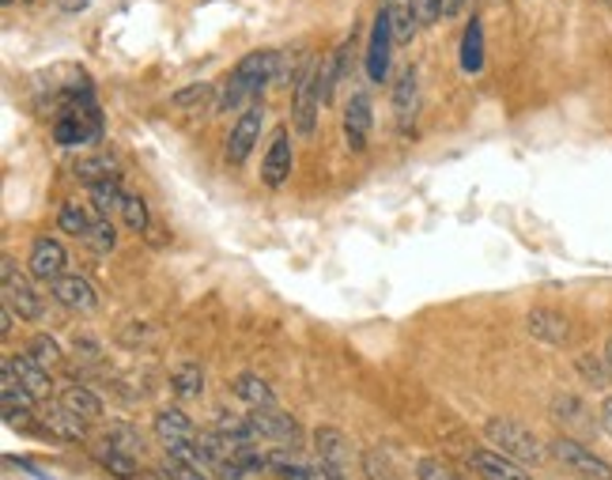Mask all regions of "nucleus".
<instances>
[{"label":"nucleus","instance_id":"45","mask_svg":"<svg viewBox=\"0 0 612 480\" xmlns=\"http://www.w3.org/2000/svg\"><path fill=\"white\" fill-rule=\"evenodd\" d=\"M0 4H12V0H0Z\"/></svg>","mask_w":612,"mask_h":480},{"label":"nucleus","instance_id":"17","mask_svg":"<svg viewBox=\"0 0 612 480\" xmlns=\"http://www.w3.org/2000/svg\"><path fill=\"white\" fill-rule=\"evenodd\" d=\"M155 435H160L163 446H181V443H197V428L193 420L186 417L181 409H160L152 420Z\"/></svg>","mask_w":612,"mask_h":480},{"label":"nucleus","instance_id":"36","mask_svg":"<svg viewBox=\"0 0 612 480\" xmlns=\"http://www.w3.org/2000/svg\"><path fill=\"white\" fill-rule=\"evenodd\" d=\"M106 443L121 446V450H129V454L144 450V443H140V432L132 424H126V420H118V424L106 428Z\"/></svg>","mask_w":612,"mask_h":480},{"label":"nucleus","instance_id":"13","mask_svg":"<svg viewBox=\"0 0 612 480\" xmlns=\"http://www.w3.org/2000/svg\"><path fill=\"white\" fill-rule=\"evenodd\" d=\"M54 300H61L69 311H80V314H95L98 311V292L95 284H91L87 277H80V272H64L61 280H54Z\"/></svg>","mask_w":612,"mask_h":480},{"label":"nucleus","instance_id":"43","mask_svg":"<svg viewBox=\"0 0 612 480\" xmlns=\"http://www.w3.org/2000/svg\"><path fill=\"white\" fill-rule=\"evenodd\" d=\"M605 367H609V375H612V337H609V344H605Z\"/></svg>","mask_w":612,"mask_h":480},{"label":"nucleus","instance_id":"26","mask_svg":"<svg viewBox=\"0 0 612 480\" xmlns=\"http://www.w3.org/2000/svg\"><path fill=\"white\" fill-rule=\"evenodd\" d=\"M481 69H484V23L473 15L466 23V35H461V72L476 77Z\"/></svg>","mask_w":612,"mask_h":480},{"label":"nucleus","instance_id":"4","mask_svg":"<svg viewBox=\"0 0 612 480\" xmlns=\"http://www.w3.org/2000/svg\"><path fill=\"white\" fill-rule=\"evenodd\" d=\"M552 454H556V461L564 469H570L575 477H582V480H612V466L601 454H593L590 446L586 443H578V438H570V435H560L556 443L549 446Z\"/></svg>","mask_w":612,"mask_h":480},{"label":"nucleus","instance_id":"44","mask_svg":"<svg viewBox=\"0 0 612 480\" xmlns=\"http://www.w3.org/2000/svg\"><path fill=\"white\" fill-rule=\"evenodd\" d=\"M601 412H605V420H612V397H605V405H601Z\"/></svg>","mask_w":612,"mask_h":480},{"label":"nucleus","instance_id":"15","mask_svg":"<svg viewBox=\"0 0 612 480\" xmlns=\"http://www.w3.org/2000/svg\"><path fill=\"white\" fill-rule=\"evenodd\" d=\"M318 110H321V95H318V72H310L306 80H299L295 87V132L299 137H314L318 132Z\"/></svg>","mask_w":612,"mask_h":480},{"label":"nucleus","instance_id":"7","mask_svg":"<svg viewBox=\"0 0 612 480\" xmlns=\"http://www.w3.org/2000/svg\"><path fill=\"white\" fill-rule=\"evenodd\" d=\"M246 420H250L258 443H276V446H284V450H295V446H299V424H295V417H287V412L250 409Z\"/></svg>","mask_w":612,"mask_h":480},{"label":"nucleus","instance_id":"22","mask_svg":"<svg viewBox=\"0 0 612 480\" xmlns=\"http://www.w3.org/2000/svg\"><path fill=\"white\" fill-rule=\"evenodd\" d=\"M8 363H12V371L20 375V383L27 386L31 394L43 401V397H49V390H54V378H49V371L43 367V363L35 360L31 352H15V355H4Z\"/></svg>","mask_w":612,"mask_h":480},{"label":"nucleus","instance_id":"9","mask_svg":"<svg viewBox=\"0 0 612 480\" xmlns=\"http://www.w3.org/2000/svg\"><path fill=\"white\" fill-rule=\"evenodd\" d=\"M261 126H264V106L261 103L246 106L243 118L231 126V137H227V163L231 167L246 163V155L254 152V144H258V137H261Z\"/></svg>","mask_w":612,"mask_h":480},{"label":"nucleus","instance_id":"2","mask_svg":"<svg viewBox=\"0 0 612 480\" xmlns=\"http://www.w3.org/2000/svg\"><path fill=\"white\" fill-rule=\"evenodd\" d=\"M54 140L61 148H91L103 140V118H98V106L91 98V91H72L69 106L54 121Z\"/></svg>","mask_w":612,"mask_h":480},{"label":"nucleus","instance_id":"42","mask_svg":"<svg viewBox=\"0 0 612 480\" xmlns=\"http://www.w3.org/2000/svg\"><path fill=\"white\" fill-rule=\"evenodd\" d=\"M140 480H170L167 469H152V473H140Z\"/></svg>","mask_w":612,"mask_h":480},{"label":"nucleus","instance_id":"30","mask_svg":"<svg viewBox=\"0 0 612 480\" xmlns=\"http://www.w3.org/2000/svg\"><path fill=\"white\" fill-rule=\"evenodd\" d=\"M72 171H76V178L84 182V186H98V182L118 178V160H114L110 152H98V155H87V160H80Z\"/></svg>","mask_w":612,"mask_h":480},{"label":"nucleus","instance_id":"33","mask_svg":"<svg viewBox=\"0 0 612 480\" xmlns=\"http://www.w3.org/2000/svg\"><path fill=\"white\" fill-rule=\"evenodd\" d=\"M416 480H469L458 466H450L446 458H420L416 461Z\"/></svg>","mask_w":612,"mask_h":480},{"label":"nucleus","instance_id":"31","mask_svg":"<svg viewBox=\"0 0 612 480\" xmlns=\"http://www.w3.org/2000/svg\"><path fill=\"white\" fill-rule=\"evenodd\" d=\"M57 223H61L64 235H76V238H87L91 223H95V216L84 209V204H61V212H57Z\"/></svg>","mask_w":612,"mask_h":480},{"label":"nucleus","instance_id":"23","mask_svg":"<svg viewBox=\"0 0 612 480\" xmlns=\"http://www.w3.org/2000/svg\"><path fill=\"white\" fill-rule=\"evenodd\" d=\"M231 394H235L243 405H250V409H276V394H272L269 383H264L261 375H254V371H243V375H235V383H231Z\"/></svg>","mask_w":612,"mask_h":480},{"label":"nucleus","instance_id":"35","mask_svg":"<svg viewBox=\"0 0 612 480\" xmlns=\"http://www.w3.org/2000/svg\"><path fill=\"white\" fill-rule=\"evenodd\" d=\"M121 220H126V227H129V231H137V235H144V231L152 227V212H148L144 197L129 194V197H126V209H121Z\"/></svg>","mask_w":612,"mask_h":480},{"label":"nucleus","instance_id":"27","mask_svg":"<svg viewBox=\"0 0 612 480\" xmlns=\"http://www.w3.org/2000/svg\"><path fill=\"white\" fill-rule=\"evenodd\" d=\"M61 405L69 412H76L80 420H103V412H106V405L98 401V394L87 390V386H80V383L64 386V390H61Z\"/></svg>","mask_w":612,"mask_h":480},{"label":"nucleus","instance_id":"25","mask_svg":"<svg viewBox=\"0 0 612 480\" xmlns=\"http://www.w3.org/2000/svg\"><path fill=\"white\" fill-rule=\"evenodd\" d=\"M420 80H416V69H404L401 77H397L393 84V114L401 126H409L412 118H416V103H420Z\"/></svg>","mask_w":612,"mask_h":480},{"label":"nucleus","instance_id":"34","mask_svg":"<svg viewBox=\"0 0 612 480\" xmlns=\"http://www.w3.org/2000/svg\"><path fill=\"white\" fill-rule=\"evenodd\" d=\"M87 246H91L95 254H110L114 246H118V231H114V223L106 220V216H95V223H91Z\"/></svg>","mask_w":612,"mask_h":480},{"label":"nucleus","instance_id":"16","mask_svg":"<svg viewBox=\"0 0 612 480\" xmlns=\"http://www.w3.org/2000/svg\"><path fill=\"white\" fill-rule=\"evenodd\" d=\"M526 329H529V337H533V341L556 344V349L570 341V321L560 311H549V306H537V311H529Z\"/></svg>","mask_w":612,"mask_h":480},{"label":"nucleus","instance_id":"8","mask_svg":"<svg viewBox=\"0 0 612 480\" xmlns=\"http://www.w3.org/2000/svg\"><path fill=\"white\" fill-rule=\"evenodd\" d=\"M0 280H4V303L12 306L23 321L43 318V300H38V292L31 288V280L15 269L12 258H4V272H0Z\"/></svg>","mask_w":612,"mask_h":480},{"label":"nucleus","instance_id":"18","mask_svg":"<svg viewBox=\"0 0 612 480\" xmlns=\"http://www.w3.org/2000/svg\"><path fill=\"white\" fill-rule=\"evenodd\" d=\"M91 458H95L98 466H103L114 480H140V461H137V454L121 450V446L106 443V438L95 446V450H91Z\"/></svg>","mask_w":612,"mask_h":480},{"label":"nucleus","instance_id":"39","mask_svg":"<svg viewBox=\"0 0 612 480\" xmlns=\"http://www.w3.org/2000/svg\"><path fill=\"white\" fill-rule=\"evenodd\" d=\"M212 95V84H189L186 91H178L175 95V106H193V103H204V98Z\"/></svg>","mask_w":612,"mask_h":480},{"label":"nucleus","instance_id":"20","mask_svg":"<svg viewBox=\"0 0 612 480\" xmlns=\"http://www.w3.org/2000/svg\"><path fill=\"white\" fill-rule=\"evenodd\" d=\"M349 49H352V38H344L337 49H329L326 57H321V69H318V95H321V106L333 103V91L341 84L344 77V65H349Z\"/></svg>","mask_w":612,"mask_h":480},{"label":"nucleus","instance_id":"24","mask_svg":"<svg viewBox=\"0 0 612 480\" xmlns=\"http://www.w3.org/2000/svg\"><path fill=\"white\" fill-rule=\"evenodd\" d=\"M382 8H386V12H390L397 46H409L412 38H416V27H420L416 0H382Z\"/></svg>","mask_w":612,"mask_h":480},{"label":"nucleus","instance_id":"14","mask_svg":"<svg viewBox=\"0 0 612 480\" xmlns=\"http://www.w3.org/2000/svg\"><path fill=\"white\" fill-rule=\"evenodd\" d=\"M375 110H370V98L352 95L349 106H344V140H349L352 152H367V140H370V126H375Z\"/></svg>","mask_w":612,"mask_h":480},{"label":"nucleus","instance_id":"1","mask_svg":"<svg viewBox=\"0 0 612 480\" xmlns=\"http://www.w3.org/2000/svg\"><path fill=\"white\" fill-rule=\"evenodd\" d=\"M276 69H280L276 49H254V54H246L243 61L231 69L227 84L220 87L216 110L227 114V110H243V106L261 103V91L269 84H276Z\"/></svg>","mask_w":612,"mask_h":480},{"label":"nucleus","instance_id":"21","mask_svg":"<svg viewBox=\"0 0 612 480\" xmlns=\"http://www.w3.org/2000/svg\"><path fill=\"white\" fill-rule=\"evenodd\" d=\"M552 417H556L564 428H570L575 435H590L593 432L590 409H586L582 397H575V394H556V397H552ZM575 435H570V438H575Z\"/></svg>","mask_w":612,"mask_h":480},{"label":"nucleus","instance_id":"29","mask_svg":"<svg viewBox=\"0 0 612 480\" xmlns=\"http://www.w3.org/2000/svg\"><path fill=\"white\" fill-rule=\"evenodd\" d=\"M126 189H121V182L118 178H110V182H98V186H91V204H95V212L98 216H121V209H126Z\"/></svg>","mask_w":612,"mask_h":480},{"label":"nucleus","instance_id":"38","mask_svg":"<svg viewBox=\"0 0 612 480\" xmlns=\"http://www.w3.org/2000/svg\"><path fill=\"white\" fill-rule=\"evenodd\" d=\"M363 469H367L370 480H397L393 469L386 466V454L382 450H367V454H363Z\"/></svg>","mask_w":612,"mask_h":480},{"label":"nucleus","instance_id":"11","mask_svg":"<svg viewBox=\"0 0 612 480\" xmlns=\"http://www.w3.org/2000/svg\"><path fill=\"white\" fill-rule=\"evenodd\" d=\"M466 466L473 469L481 480H533L515 458H507V454H499V450H487V446H481V450H469Z\"/></svg>","mask_w":612,"mask_h":480},{"label":"nucleus","instance_id":"37","mask_svg":"<svg viewBox=\"0 0 612 480\" xmlns=\"http://www.w3.org/2000/svg\"><path fill=\"white\" fill-rule=\"evenodd\" d=\"M578 371H582V378L586 383H593V386H605L609 383V367H605V360H598V355H578Z\"/></svg>","mask_w":612,"mask_h":480},{"label":"nucleus","instance_id":"3","mask_svg":"<svg viewBox=\"0 0 612 480\" xmlns=\"http://www.w3.org/2000/svg\"><path fill=\"white\" fill-rule=\"evenodd\" d=\"M484 435L495 443V450L507 454V458H515L518 466H537V461H544V443L529 432L526 424H518V420H507V417L487 420Z\"/></svg>","mask_w":612,"mask_h":480},{"label":"nucleus","instance_id":"10","mask_svg":"<svg viewBox=\"0 0 612 480\" xmlns=\"http://www.w3.org/2000/svg\"><path fill=\"white\" fill-rule=\"evenodd\" d=\"M64 265H69V254H64V246L57 243V238H49V235H38L35 246H31V258H27L31 277L46 280V284H54V280L64 277Z\"/></svg>","mask_w":612,"mask_h":480},{"label":"nucleus","instance_id":"5","mask_svg":"<svg viewBox=\"0 0 612 480\" xmlns=\"http://www.w3.org/2000/svg\"><path fill=\"white\" fill-rule=\"evenodd\" d=\"M314 458H318L326 480H349V466H352L349 435L337 432V428H318L314 432Z\"/></svg>","mask_w":612,"mask_h":480},{"label":"nucleus","instance_id":"41","mask_svg":"<svg viewBox=\"0 0 612 480\" xmlns=\"http://www.w3.org/2000/svg\"><path fill=\"white\" fill-rule=\"evenodd\" d=\"M469 0H443V20H454V15H461V8H466Z\"/></svg>","mask_w":612,"mask_h":480},{"label":"nucleus","instance_id":"28","mask_svg":"<svg viewBox=\"0 0 612 480\" xmlns=\"http://www.w3.org/2000/svg\"><path fill=\"white\" fill-rule=\"evenodd\" d=\"M170 390H175V397H181V401H193V397H201L204 394L201 363H193V360L178 363V367L170 371Z\"/></svg>","mask_w":612,"mask_h":480},{"label":"nucleus","instance_id":"6","mask_svg":"<svg viewBox=\"0 0 612 480\" xmlns=\"http://www.w3.org/2000/svg\"><path fill=\"white\" fill-rule=\"evenodd\" d=\"M393 46H397V38H393L390 12H386V8H378L375 23H370V38H367V77L375 80V84H382V80L390 77Z\"/></svg>","mask_w":612,"mask_h":480},{"label":"nucleus","instance_id":"32","mask_svg":"<svg viewBox=\"0 0 612 480\" xmlns=\"http://www.w3.org/2000/svg\"><path fill=\"white\" fill-rule=\"evenodd\" d=\"M27 352L35 355L38 363H43L46 371H54V367H61V360H64V352H61V344L54 341L49 333H35L31 337V344H27Z\"/></svg>","mask_w":612,"mask_h":480},{"label":"nucleus","instance_id":"19","mask_svg":"<svg viewBox=\"0 0 612 480\" xmlns=\"http://www.w3.org/2000/svg\"><path fill=\"white\" fill-rule=\"evenodd\" d=\"M43 428L49 432V438H61V443H84L87 438V420H80L76 412H69L64 405H49Z\"/></svg>","mask_w":612,"mask_h":480},{"label":"nucleus","instance_id":"12","mask_svg":"<svg viewBox=\"0 0 612 480\" xmlns=\"http://www.w3.org/2000/svg\"><path fill=\"white\" fill-rule=\"evenodd\" d=\"M287 178H292V137H287V129H276L261 160V182L269 189H280Z\"/></svg>","mask_w":612,"mask_h":480},{"label":"nucleus","instance_id":"40","mask_svg":"<svg viewBox=\"0 0 612 480\" xmlns=\"http://www.w3.org/2000/svg\"><path fill=\"white\" fill-rule=\"evenodd\" d=\"M15 329V311L8 303H0V337H12Z\"/></svg>","mask_w":612,"mask_h":480}]
</instances>
